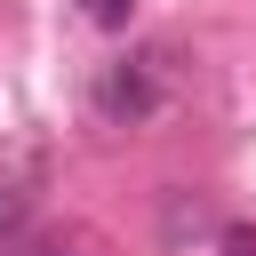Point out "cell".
<instances>
[{"label":"cell","mask_w":256,"mask_h":256,"mask_svg":"<svg viewBox=\"0 0 256 256\" xmlns=\"http://www.w3.org/2000/svg\"><path fill=\"white\" fill-rule=\"evenodd\" d=\"M80 8H88L96 24H128V0H80Z\"/></svg>","instance_id":"obj_1"},{"label":"cell","mask_w":256,"mask_h":256,"mask_svg":"<svg viewBox=\"0 0 256 256\" xmlns=\"http://www.w3.org/2000/svg\"><path fill=\"white\" fill-rule=\"evenodd\" d=\"M32 256H64V248H32Z\"/></svg>","instance_id":"obj_2"}]
</instances>
